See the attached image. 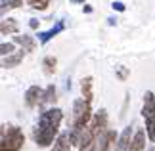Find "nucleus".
I'll list each match as a JSON object with an SVG mask.
<instances>
[{
	"label": "nucleus",
	"instance_id": "nucleus-1",
	"mask_svg": "<svg viewBox=\"0 0 155 151\" xmlns=\"http://www.w3.org/2000/svg\"><path fill=\"white\" fill-rule=\"evenodd\" d=\"M59 123H61V111L59 109H50L42 113L40 117V123H38V130L35 132V140H37L38 146H50L54 136L58 134V128H59Z\"/></svg>",
	"mask_w": 155,
	"mask_h": 151
},
{
	"label": "nucleus",
	"instance_id": "nucleus-5",
	"mask_svg": "<svg viewBox=\"0 0 155 151\" xmlns=\"http://www.w3.org/2000/svg\"><path fill=\"white\" fill-rule=\"evenodd\" d=\"M142 115L146 119V128H147V136L155 140V98L151 92H146L144 96V109Z\"/></svg>",
	"mask_w": 155,
	"mask_h": 151
},
{
	"label": "nucleus",
	"instance_id": "nucleus-8",
	"mask_svg": "<svg viewBox=\"0 0 155 151\" xmlns=\"http://www.w3.org/2000/svg\"><path fill=\"white\" fill-rule=\"evenodd\" d=\"M130 143H132L130 142V128H127L117 143V151H130Z\"/></svg>",
	"mask_w": 155,
	"mask_h": 151
},
{
	"label": "nucleus",
	"instance_id": "nucleus-16",
	"mask_svg": "<svg viewBox=\"0 0 155 151\" xmlns=\"http://www.w3.org/2000/svg\"><path fill=\"white\" fill-rule=\"evenodd\" d=\"M21 57H23V50L17 54V56H12L10 59H4V67H14V65H17L21 61Z\"/></svg>",
	"mask_w": 155,
	"mask_h": 151
},
{
	"label": "nucleus",
	"instance_id": "nucleus-7",
	"mask_svg": "<svg viewBox=\"0 0 155 151\" xmlns=\"http://www.w3.org/2000/svg\"><path fill=\"white\" fill-rule=\"evenodd\" d=\"M113 142H115V132H105V136L100 140V146H98V151H109Z\"/></svg>",
	"mask_w": 155,
	"mask_h": 151
},
{
	"label": "nucleus",
	"instance_id": "nucleus-19",
	"mask_svg": "<svg viewBox=\"0 0 155 151\" xmlns=\"http://www.w3.org/2000/svg\"><path fill=\"white\" fill-rule=\"evenodd\" d=\"M12 50H14L12 44H2V54H12Z\"/></svg>",
	"mask_w": 155,
	"mask_h": 151
},
{
	"label": "nucleus",
	"instance_id": "nucleus-3",
	"mask_svg": "<svg viewBox=\"0 0 155 151\" xmlns=\"http://www.w3.org/2000/svg\"><path fill=\"white\" fill-rule=\"evenodd\" d=\"M105 123H107V115H105V111H100L96 117L92 119L90 126H84L82 136L77 140V142H79V147L84 149V147H88V146H92V142L96 140V136L105 128Z\"/></svg>",
	"mask_w": 155,
	"mask_h": 151
},
{
	"label": "nucleus",
	"instance_id": "nucleus-2",
	"mask_svg": "<svg viewBox=\"0 0 155 151\" xmlns=\"http://www.w3.org/2000/svg\"><path fill=\"white\" fill-rule=\"evenodd\" d=\"M88 123H90V101L88 100H77L75 109H73V134H71V140L77 142L79 132L84 130V126Z\"/></svg>",
	"mask_w": 155,
	"mask_h": 151
},
{
	"label": "nucleus",
	"instance_id": "nucleus-14",
	"mask_svg": "<svg viewBox=\"0 0 155 151\" xmlns=\"http://www.w3.org/2000/svg\"><path fill=\"white\" fill-rule=\"evenodd\" d=\"M56 63H58V61H56V57H46V59H44V63H42V65H44V71H46L48 75L54 73V71H56Z\"/></svg>",
	"mask_w": 155,
	"mask_h": 151
},
{
	"label": "nucleus",
	"instance_id": "nucleus-10",
	"mask_svg": "<svg viewBox=\"0 0 155 151\" xmlns=\"http://www.w3.org/2000/svg\"><path fill=\"white\" fill-rule=\"evenodd\" d=\"M82 96H84V100L90 101L92 100V78L86 77L84 80H82Z\"/></svg>",
	"mask_w": 155,
	"mask_h": 151
},
{
	"label": "nucleus",
	"instance_id": "nucleus-12",
	"mask_svg": "<svg viewBox=\"0 0 155 151\" xmlns=\"http://www.w3.org/2000/svg\"><path fill=\"white\" fill-rule=\"evenodd\" d=\"M15 42H19V44L25 48L27 52H33L35 50V42L29 38V37H15Z\"/></svg>",
	"mask_w": 155,
	"mask_h": 151
},
{
	"label": "nucleus",
	"instance_id": "nucleus-13",
	"mask_svg": "<svg viewBox=\"0 0 155 151\" xmlns=\"http://www.w3.org/2000/svg\"><path fill=\"white\" fill-rule=\"evenodd\" d=\"M15 31H17V25L14 23V19L2 21V34H6V33H15Z\"/></svg>",
	"mask_w": 155,
	"mask_h": 151
},
{
	"label": "nucleus",
	"instance_id": "nucleus-17",
	"mask_svg": "<svg viewBox=\"0 0 155 151\" xmlns=\"http://www.w3.org/2000/svg\"><path fill=\"white\" fill-rule=\"evenodd\" d=\"M29 4L33 6V8H37V10H44L46 6H48V2L50 0H27Z\"/></svg>",
	"mask_w": 155,
	"mask_h": 151
},
{
	"label": "nucleus",
	"instance_id": "nucleus-11",
	"mask_svg": "<svg viewBox=\"0 0 155 151\" xmlns=\"http://www.w3.org/2000/svg\"><path fill=\"white\" fill-rule=\"evenodd\" d=\"M69 140L71 138H67L65 134H61L58 138V142H56V147H54V151H67L69 149Z\"/></svg>",
	"mask_w": 155,
	"mask_h": 151
},
{
	"label": "nucleus",
	"instance_id": "nucleus-6",
	"mask_svg": "<svg viewBox=\"0 0 155 151\" xmlns=\"http://www.w3.org/2000/svg\"><path fill=\"white\" fill-rule=\"evenodd\" d=\"M25 103L29 107H35L37 103H40V90L37 86H31L27 90V94H25Z\"/></svg>",
	"mask_w": 155,
	"mask_h": 151
},
{
	"label": "nucleus",
	"instance_id": "nucleus-18",
	"mask_svg": "<svg viewBox=\"0 0 155 151\" xmlns=\"http://www.w3.org/2000/svg\"><path fill=\"white\" fill-rule=\"evenodd\" d=\"M2 6L4 8H19L21 4V0H2Z\"/></svg>",
	"mask_w": 155,
	"mask_h": 151
},
{
	"label": "nucleus",
	"instance_id": "nucleus-15",
	"mask_svg": "<svg viewBox=\"0 0 155 151\" xmlns=\"http://www.w3.org/2000/svg\"><path fill=\"white\" fill-rule=\"evenodd\" d=\"M56 90H54V86H48L46 88V94H44V100H40V103H52V101H56Z\"/></svg>",
	"mask_w": 155,
	"mask_h": 151
},
{
	"label": "nucleus",
	"instance_id": "nucleus-9",
	"mask_svg": "<svg viewBox=\"0 0 155 151\" xmlns=\"http://www.w3.org/2000/svg\"><path fill=\"white\" fill-rule=\"evenodd\" d=\"M142 149H144V130H138L132 143H130V151H142Z\"/></svg>",
	"mask_w": 155,
	"mask_h": 151
},
{
	"label": "nucleus",
	"instance_id": "nucleus-4",
	"mask_svg": "<svg viewBox=\"0 0 155 151\" xmlns=\"http://www.w3.org/2000/svg\"><path fill=\"white\" fill-rule=\"evenodd\" d=\"M23 142H25V136L19 128L15 126H8V130H2V146H0V151H17Z\"/></svg>",
	"mask_w": 155,
	"mask_h": 151
}]
</instances>
